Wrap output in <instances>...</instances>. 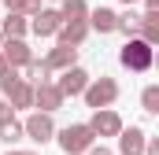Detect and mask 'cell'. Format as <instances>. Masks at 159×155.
<instances>
[{
	"label": "cell",
	"mask_w": 159,
	"mask_h": 155,
	"mask_svg": "<svg viewBox=\"0 0 159 155\" xmlns=\"http://www.w3.org/2000/svg\"><path fill=\"white\" fill-rule=\"evenodd\" d=\"M70 63H74V48H70V44H63V48H56V52L48 55V63H44V67H70Z\"/></svg>",
	"instance_id": "obj_10"
},
{
	"label": "cell",
	"mask_w": 159,
	"mask_h": 155,
	"mask_svg": "<svg viewBox=\"0 0 159 155\" xmlns=\"http://www.w3.org/2000/svg\"><path fill=\"white\" fill-rule=\"evenodd\" d=\"M156 104H159V92H156V89H148V92H144V107L156 111Z\"/></svg>",
	"instance_id": "obj_19"
},
{
	"label": "cell",
	"mask_w": 159,
	"mask_h": 155,
	"mask_svg": "<svg viewBox=\"0 0 159 155\" xmlns=\"http://www.w3.org/2000/svg\"><path fill=\"white\" fill-rule=\"evenodd\" d=\"M81 89H85V74H81V70H67L63 81H59V92H70V96H74Z\"/></svg>",
	"instance_id": "obj_8"
},
{
	"label": "cell",
	"mask_w": 159,
	"mask_h": 155,
	"mask_svg": "<svg viewBox=\"0 0 159 155\" xmlns=\"http://www.w3.org/2000/svg\"><path fill=\"white\" fill-rule=\"evenodd\" d=\"M0 85H4V92L11 96V104H19V107H26V104L34 100L30 85H22V81H19V78L11 74V70H7V74H0Z\"/></svg>",
	"instance_id": "obj_1"
},
{
	"label": "cell",
	"mask_w": 159,
	"mask_h": 155,
	"mask_svg": "<svg viewBox=\"0 0 159 155\" xmlns=\"http://www.w3.org/2000/svg\"><path fill=\"white\" fill-rule=\"evenodd\" d=\"M111 100H115V81H100V85L89 89V104H93V107H104V104H111Z\"/></svg>",
	"instance_id": "obj_6"
},
{
	"label": "cell",
	"mask_w": 159,
	"mask_h": 155,
	"mask_svg": "<svg viewBox=\"0 0 159 155\" xmlns=\"http://www.w3.org/2000/svg\"><path fill=\"white\" fill-rule=\"evenodd\" d=\"M4 4L15 11H37V0H4Z\"/></svg>",
	"instance_id": "obj_18"
},
{
	"label": "cell",
	"mask_w": 159,
	"mask_h": 155,
	"mask_svg": "<svg viewBox=\"0 0 159 155\" xmlns=\"http://www.w3.org/2000/svg\"><path fill=\"white\" fill-rule=\"evenodd\" d=\"M93 155H111V152H107V148H96V152H93Z\"/></svg>",
	"instance_id": "obj_22"
},
{
	"label": "cell",
	"mask_w": 159,
	"mask_h": 155,
	"mask_svg": "<svg viewBox=\"0 0 159 155\" xmlns=\"http://www.w3.org/2000/svg\"><path fill=\"white\" fill-rule=\"evenodd\" d=\"M85 15V0H67V19H81Z\"/></svg>",
	"instance_id": "obj_17"
},
{
	"label": "cell",
	"mask_w": 159,
	"mask_h": 155,
	"mask_svg": "<svg viewBox=\"0 0 159 155\" xmlns=\"http://www.w3.org/2000/svg\"><path fill=\"white\" fill-rule=\"evenodd\" d=\"M93 26H96V30H104V33H107V30H115V26H119V22H115V15H111V11H104V7H100V11H96V15H93Z\"/></svg>",
	"instance_id": "obj_14"
},
{
	"label": "cell",
	"mask_w": 159,
	"mask_h": 155,
	"mask_svg": "<svg viewBox=\"0 0 159 155\" xmlns=\"http://www.w3.org/2000/svg\"><path fill=\"white\" fill-rule=\"evenodd\" d=\"M122 152H126V155H137V152H141V133H137V129H129V133L122 137Z\"/></svg>",
	"instance_id": "obj_15"
},
{
	"label": "cell",
	"mask_w": 159,
	"mask_h": 155,
	"mask_svg": "<svg viewBox=\"0 0 159 155\" xmlns=\"http://www.w3.org/2000/svg\"><path fill=\"white\" fill-rule=\"evenodd\" d=\"M4 59H7V67H15V63H30V48H26L19 37H11L7 44H4Z\"/></svg>",
	"instance_id": "obj_4"
},
{
	"label": "cell",
	"mask_w": 159,
	"mask_h": 155,
	"mask_svg": "<svg viewBox=\"0 0 159 155\" xmlns=\"http://www.w3.org/2000/svg\"><path fill=\"white\" fill-rule=\"evenodd\" d=\"M89 140H93V129H85V126H70V129L59 133V144H63L67 152H81V148H89Z\"/></svg>",
	"instance_id": "obj_3"
},
{
	"label": "cell",
	"mask_w": 159,
	"mask_h": 155,
	"mask_svg": "<svg viewBox=\"0 0 159 155\" xmlns=\"http://www.w3.org/2000/svg\"><path fill=\"white\" fill-rule=\"evenodd\" d=\"M81 37H85V22L81 19H70V26L63 30V44H78Z\"/></svg>",
	"instance_id": "obj_13"
},
{
	"label": "cell",
	"mask_w": 159,
	"mask_h": 155,
	"mask_svg": "<svg viewBox=\"0 0 159 155\" xmlns=\"http://www.w3.org/2000/svg\"><path fill=\"white\" fill-rule=\"evenodd\" d=\"M93 129H96V133H119V118L111 115V111H104V115H96Z\"/></svg>",
	"instance_id": "obj_12"
},
{
	"label": "cell",
	"mask_w": 159,
	"mask_h": 155,
	"mask_svg": "<svg viewBox=\"0 0 159 155\" xmlns=\"http://www.w3.org/2000/svg\"><path fill=\"white\" fill-rule=\"evenodd\" d=\"M22 30H26V22H22L19 15H11V19L4 22V33H7V37H22Z\"/></svg>",
	"instance_id": "obj_16"
},
{
	"label": "cell",
	"mask_w": 159,
	"mask_h": 155,
	"mask_svg": "<svg viewBox=\"0 0 159 155\" xmlns=\"http://www.w3.org/2000/svg\"><path fill=\"white\" fill-rule=\"evenodd\" d=\"M26 133H30L34 140H48V137H52V118L48 115H34L26 122Z\"/></svg>",
	"instance_id": "obj_5"
},
{
	"label": "cell",
	"mask_w": 159,
	"mask_h": 155,
	"mask_svg": "<svg viewBox=\"0 0 159 155\" xmlns=\"http://www.w3.org/2000/svg\"><path fill=\"white\" fill-rule=\"evenodd\" d=\"M126 4H129V0H126Z\"/></svg>",
	"instance_id": "obj_25"
},
{
	"label": "cell",
	"mask_w": 159,
	"mask_h": 155,
	"mask_svg": "<svg viewBox=\"0 0 159 155\" xmlns=\"http://www.w3.org/2000/svg\"><path fill=\"white\" fill-rule=\"evenodd\" d=\"M59 19H63V15H56V11H41L37 22H34V30H37V33H56V30H59Z\"/></svg>",
	"instance_id": "obj_9"
},
{
	"label": "cell",
	"mask_w": 159,
	"mask_h": 155,
	"mask_svg": "<svg viewBox=\"0 0 159 155\" xmlns=\"http://www.w3.org/2000/svg\"><path fill=\"white\" fill-rule=\"evenodd\" d=\"M34 100H37V104H41V107H44V111H56V107H59V100H63V92L41 81V89H37V92H34Z\"/></svg>",
	"instance_id": "obj_7"
},
{
	"label": "cell",
	"mask_w": 159,
	"mask_h": 155,
	"mask_svg": "<svg viewBox=\"0 0 159 155\" xmlns=\"http://www.w3.org/2000/svg\"><path fill=\"white\" fill-rule=\"evenodd\" d=\"M0 118H7V107H4V104H0Z\"/></svg>",
	"instance_id": "obj_23"
},
{
	"label": "cell",
	"mask_w": 159,
	"mask_h": 155,
	"mask_svg": "<svg viewBox=\"0 0 159 155\" xmlns=\"http://www.w3.org/2000/svg\"><path fill=\"white\" fill-rule=\"evenodd\" d=\"M19 137H22V126H19V122H11V118H0V140L15 144Z\"/></svg>",
	"instance_id": "obj_11"
},
{
	"label": "cell",
	"mask_w": 159,
	"mask_h": 155,
	"mask_svg": "<svg viewBox=\"0 0 159 155\" xmlns=\"http://www.w3.org/2000/svg\"><path fill=\"white\" fill-rule=\"evenodd\" d=\"M122 63H126V67H133V70H144V67L152 63V48H148L144 41H133V44H126Z\"/></svg>",
	"instance_id": "obj_2"
},
{
	"label": "cell",
	"mask_w": 159,
	"mask_h": 155,
	"mask_svg": "<svg viewBox=\"0 0 159 155\" xmlns=\"http://www.w3.org/2000/svg\"><path fill=\"white\" fill-rule=\"evenodd\" d=\"M44 74H48V67H44V63H34V67H30V78H37V81H44Z\"/></svg>",
	"instance_id": "obj_20"
},
{
	"label": "cell",
	"mask_w": 159,
	"mask_h": 155,
	"mask_svg": "<svg viewBox=\"0 0 159 155\" xmlns=\"http://www.w3.org/2000/svg\"><path fill=\"white\" fill-rule=\"evenodd\" d=\"M11 67H7V59H4V52H0V74H7Z\"/></svg>",
	"instance_id": "obj_21"
},
{
	"label": "cell",
	"mask_w": 159,
	"mask_h": 155,
	"mask_svg": "<svg viewBox=\"0 0 159 155\" xmlns=\"http://www.w3.org/2000/svg\"><path fill=\"white\" fill-rule=\"evenodd\" d=\"M11 155H26V152H11Z\"/></svg>",
	"instance_id": "obj_24"
}]
</instances>
